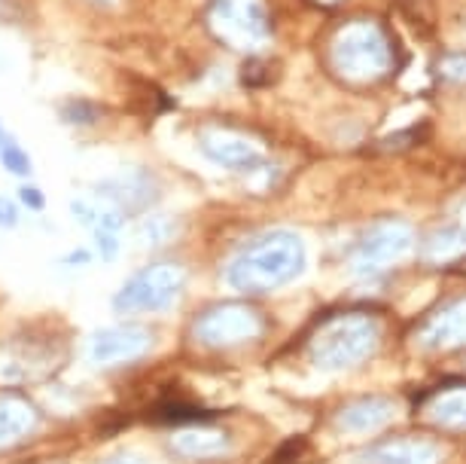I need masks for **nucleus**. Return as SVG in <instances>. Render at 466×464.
Instances as JSON below:
<instances>
[{
  "mask_svg": "<svg viewBox=\"0 0 466 464\" xmlns=\"http://www.w3.org/2000/svg\"><path fill=\"white\" fill-rule=\"evenodd\" d=\"M0 165H4L10 174H19V178H25V174H31V160L28 153L22 150L19 144H15V138L4 135L0 138Z\"/></svg>",
  "mask_w": 466,
  "mask_h": 464,
  "instance_id": "6e6552de",
  "label": "nucleus"
},
{
  "mask_svg": "<svg viewBox=\"0 0 466 464\" xmlns=\"http://www.w3.org/2000/svg\"><path fill=\"white\" fill-rule=\"evenodd\" d=\"M19 214H15V202L0 196V226H15Z\"/></svg>",
  "mask_w": 466,
  "mask_h": 464,
  "instance_id": "f8f14e48",
  "label": "nucleus"
},
{
  "mask_svg": "<svg viewBox=\"0 0 466 464\" xmlns=\"http://www.w3.org/2000/svg\"><path fill=\"white\" fill-rule=\"evenodd\" d=\"M314 4H320V6H336V4H341V0H314Z\"/></svg>",
  "mask_w": 466,
  "mask_h": 464,
  "instance_id": "4468645a",
  "label": "nucleus"
},
{
  "mask_svg": "<svg viewBox=\"0 0 466 464\" xmlns=\"http://www.w3.org/2000/svg\"><path fill=\"white\" fill-rule=\"evenodd\" d=\"M302 269V244L287 232H275L257 242L248 253L232 263V284L268 287L287 282Z\"/></svg>",
  "mask_w": 466,
  "mask_h": 464,
  "instance_id": "7ed1b4c3",
  "label": "nucleus"
},
{
  "mask_svg": "<svg viewBox=\"0 0 466 464\" xmlns=\"http://www.w3.org/2000/svg\"><path fill=\"white\" fill-rule=\"evenodd\" d=\"M241 80H244V86H250V89L266 86L271 80L268 61L266 58H248V61H244V67H241Z\"/></svg>",
  "mask_w": 466,
  "mask_h": 464,
  "instance_id": "9d476101",
  "label": "nucleus"
},
{
  "mask_svg": "<svg viewBox=\"0 0 466 464\" xmlns=\"http://www.w3.org/2000/svg\"><path fill=\"white\" fill-rule=\"evenodd\" d=\"M332 71L348 86H375L397 67V49L387 31L372 19L341 25L329 46Z\"/></svg>",
  "mask_w": 466,
  "mask_h": 464,
  "instance_id": "f257e3e1",
  "label": "nucleus"
},
{
  "mask_svg": "<svg viewBox=\"0 0 466 464\" xmlns=\"http://www.w3.org/2000/svg\"><path fill=\"white\" fill-rule=\"evenodd\" d=\"M439 80L448 86H457V89H466V49L445 52V56L439 58Z\"/></svg>",
  "mask_w": 466,
  "mask_h": 464,
  "instance_id": "0eeeda50",
  "label": "nucleus"
},
{
  "mask_svg": "<svg viewBox=\"0 0 466 464\" xmlns=\"http://www.w3.org/2000/svg\"><path fill=\"white\" fill-rule=\"evenodd\" d=\"M98 117H101L98 104H92L86 98H74V101L61 104V119L70 122V126H92Z\"/></svg>",
  "mask_w": 466,
  "mask_h": 464,
  "instance_id": "1a4fd4ad",
  "label": "nucleus"
},
{
  "mask_svg": "<svg viewBox=\"0 0 466 464\" xmlns=\"http://www.w3.org/2000/svg\"><path fill=\"white\" fill-rule=\"evenodd\" d=\"M6 135V131H4V126H0V138H4Z\"/></svg>",
  "mask_w": 466,
  "mask_h": 464,
  "instance_id": "2eb2a0df",
  "label": "nucleus"
},
{
  "mask_svg": "<svg viewBox=\"0 0 466 464\" xmlns=\"http://www.w3.org/2000/svg\"><path fill=\"white\" fill-rule=\"evenodd\" d=\"M198 147L210 162L223 165V169H232V171H250L262 165L259 147L228 129H205L198 135Z\"/></svg>",
  "mask_w": 466,
  "mask_h": 464,
  "instance_id": "39448f33",
  "label": "nucleus"
},
{
  "mask_svg": "<svg viewBox=\"0 0 466 464\" xmlns=\"http://www.w3.org/2000/svg\"><path fill=\"white\" fill-rule=\"evenodd\" d=\"M208 28L228 49L257 52L271 40V13L266 0H210Z\"/></svg>",
  "mask_w": 466,
  "mask_h": 464,
  "instance_id": "f03ea898",
  "label": "nucleus"
},
{
  "mask_svg": "<svg viewBox=\"0 0 466 464\" xmlns=\"http://www.w3.org/2000/svg\"><path fill=\"white\" fill-rule=\"evenodd\" d=\"M86 260H89V257H86L83 251H76V253H70V257H67V263H86Z\"/></svg>",
  "mask_w": 466,
  "mask_h": 464,
  "instance_id": "ddd939ff",
  "label": "nucleus"
},
{
  "mask_svg": "<svg viewBox=\"0 0 466 464\" xmlns=\"http://www.w3.org/2000/svg\"><path fill=\"white\" fill-rule=\"evenodd\" d=\"M183 275L174 266H149L122 287L116 309H162L177 296Z\"/></svg>",
  "mask_w": 466,
  "mask_h": 464,
  "instance_id": "20e7f679",
  "label": "nucleus"
},
{
  "mask_svg": "<svg viewBox=\"0 0 466 464\" xmlns=\"http://www.w3.org/2000/svg\"><path fill=\"white\" fill-rule=\"evenodd\" d=\"M19 199L28 208H34V211H40L43 205H46V199H43V192H37L34 187H22V192H19Z\"/></svg>",
  "mask_w": 466,
  "mask_h": 464,
  "instance_id": "9b49d317",
  "label": "nucleus"
},
{
  "mask_svg": "<svg viewBox=\"0 0 466 464\" xmlns=\"http://www.w3.org/2000/svg\"><path fill=\"white\" fill-rule=\"evenodd\" d=\"M402 244H409V232H402V230H384L381 235H375V239L366 244L363 257H366V263H378V260H384L387 253L400 251Z\"/></svg>",
  "mask_w": 466,
  "mask_h": 464,
  "instance_id": "423d86ee",
  "label": "nucleus"
}]
</instances>
